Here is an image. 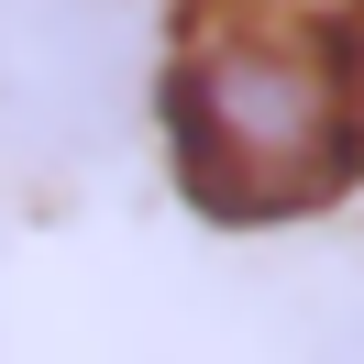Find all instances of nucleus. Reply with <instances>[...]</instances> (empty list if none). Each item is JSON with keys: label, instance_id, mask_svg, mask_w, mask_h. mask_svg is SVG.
<instances>
[{"label": "nucleus", "instance_id": "f257e3e1", "mask_svg": "<svg viewBox=\"0 0 364 364\" xmlns=\"http://www.w3.org/2000/svg\"><path fill=\"white\" fill-rule=\"evenodd\" d=\"M155 122L177 188L221 232L309 221L353 188V122H342L331 33L265 11V0H188L155 55Z\"/></svg>", "mask_w": 364, "mask_h": 364}, {"label": "nucleus", "instance_id": "20e7f679", "mask_svg": "<svg viewBox=\"0 0 364 364\" xmlns=\"http://www.w3.org/2000/svg\"><path fill=\"white\" fill-rule=\"evenodd\" d=\"M331 364H364V298L342 309V331H331Z\"/></svg>", "mask_w": 364, "mask_h": 364}, {"label": "nucleus", "instance_id": "f03ea898", "mask_svg": "<svg viewBox=\"0 0 364 364\" xmlns=\"http://www.w3.org/2000/svg\"><path fill=\"white\" fill-rule=\"evenodd\" d=\"M144 111L133 0H0V144L23 166H89Z\"/></svg>", "mask_w": 364, "mask_h": 364}, {"label": "nucleus", "instance_id": "7ed1b4c3", "mask_svg": "<svg viewBox=\"0 0 364 364\" xmlns=\"http://www.w3.org/2000/svg\"><path fill=\"white\" fill-rule=\"evenodd\" d=\"M331 77H342V122H353V155H364V0H342L331 23Z\"/></svg>", "mask_w": 364, "mask_h": 364}]
</instances>
